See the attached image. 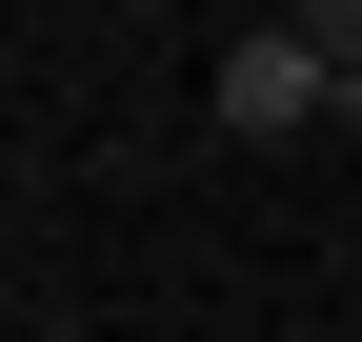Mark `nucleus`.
Here are the masks:
<instances>
[{
    "label": "nucleus",
    "instance_id": "f03ea898",
    "mask_svg": "<svg viewBox=\"0 0 362 342\" xmlns=\"http://www.w3.org/2000/svg\"><path fill=\"white\" fill-rule=\"evenodd\" d=\"M302 40H322V61H342V81H362V0H302Z\"/></svg>",
    "mask_w": 362,
    "mask_h": 342
},
{
    "label": "nucleus",
    "instance_id": "f257e3e1",
    "mask_svg": "<svg viewBox=\"0 0 362 342\" xmlns=\"http://www.w3.org/2000/svg\"><path fill=\"white\" fill-rule=\"evenodd\" d=\"M202 121H221V141H322V121H362V81H342V61H322L302 20H262V40H221Z\"/></svg>",
    "mask_w": 362,
    "mask_h": 342
}]
</instances>
